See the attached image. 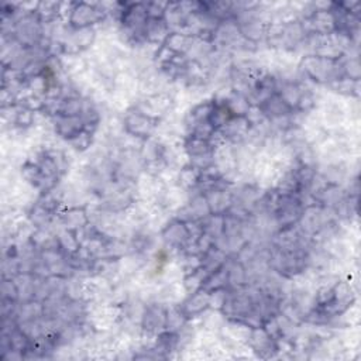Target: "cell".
Segmentation results:
<instances>
[{"mask_svg": "<svg viewBox=\"0 0 361 361\" xmlns=\"http://www.w3.org/2000/svg\"><path fill=\"white\" fill-rule=\"evenodd\" d=\"M97 4H87V3H72L71 8V24L76 28H86L93 23H97L99 18L103 16L96 8Z\"/></svg>", "mask_w": 361, "mask_h": 361, "instance_id": "1", "label": "cell"}]
</instances>
